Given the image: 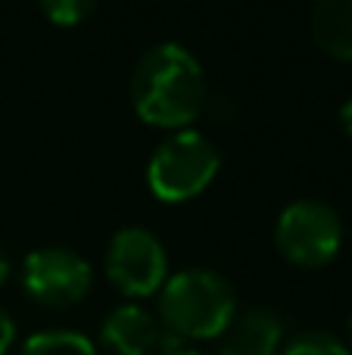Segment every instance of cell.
Segmentation results:
<instances>
[{
  "label": "cell",
  "mask_w": 352,
  "mask_h": 355,
  "mask_svg": "<svg viewBox=\"0 0 352 355\" xmlns=\"http://www.w3.org/2000/svg\"><path fill=\"white\" fill-rule=\"evenodd\" d=\"M131 103L143 122L184 131L206 110L203 66L181 44H156L134 66Z\"/></svg>",
  "instance_id": "6da1fadb"
},
{
  "label": "cell",
  "mask_w": 352,
  "mask_h": 355,
  "mask_svg": "<svg viewBox=\"0 0 352 355\" xmlns=\"http://www.w3.org/2000/svg\"><path fill=\"white\" fill-rule=\"evenodd\" d=\"M237 300L231 284L209 268H184L159 290V321L181 340H212L231 327Z\"/></svg>",
  "instance_id": "7a4b0ae2"
},
{
  "label": "cell",
  "mask_w": 352,
  "mask_h": 355,
  "mask_svg": "<svg viewBox=\"0 0 352 355\" xmlns=\"http://www.w3.org/2000/svg\"><path fill=\"white\" fill-rule=\"evenodd\" d=\"M218 166L222 156L215 144L200 131L184 128L159 144L147 166V184L162 202H184L209 187Z\"/></svg>",
  "instance_id": "3957f363"
},
{
  "label": "cell",
  "mask_w": 352,
  "mask_h": 355,
  "mask_svg": "<svg viewBox=\"0 0 352 355\" xmlns=\"http://www.w3.org/2000/svg\"><path fill=\"white\" fill-rule=\"evenodd\" d=\"M274 240L281 256L299 268L328 265L343 243L340 215L318 200H297L278 215Z\"/></svg>",
  "instance_id": "277c9868"
},
{
  "label": "cell",
  "mask_w": 352,
  "mask_h": 355,
  "mask_svg": "<svg viewBox=\"0 0 352 355\" xmlns=\"http://www.w3.org/2000/svg\"><path fill=\"white\" fill-rule=\"evenodd\" d=\"M106 275L125 296H153L168 275V259L159 237L147 227H122L106 250Z\"/></svg>",
  "instance_id": "5b68a950"
},
{
  "label": "cell",
  "mask_w": 352,
  "mask_h": 355,
  "mask_svg": "<svg viewBox=\"0 0 352 355\" xmlns=\"http://www.w3.org/2000/svg\"><path fill=\"white\" fill-rule=\"evenodd\" d=\"M94 284V271L85 256L66 246L35 250L22 265V287L41 306H75L87 296Z\"/></svg>",
  "instance_id": "8992f818"
},
{
  "label": "cell",
  "mask_w": 352,
  "mask_h": 355,
  "mask_svg": "<svg viewBox=\"0 0 352 355\" xmlns=\"http://www.w3.org/2000/svg\"><path fill=\"white\" fill-rule=\"evenodd\" d=\"M159 337H162L159 321L143 306H134V302L112 309L106 315L103 327H100L103 346L116 355H150L159 346Z\"/></svg>",
  "instance_id": "52a82bcc"
},
{
  "label": "cell",
  "mask_w": 352,
  "mask_h": 355,
  "mask_svg": "<svg viewBox=\"0 0 352 355\" xmlns=\"http://www.w3.org/2000/svg\"><path fill=\"white\" fill-rule=\"evenodd\" d=\"M281 352V321L268 309H253L231 321L222 334L218 355H278Z\"/></svg>",
  "instance_id": "ba28073f"
},
{
  "label": "cell",
  "mask_w": 352,
  "mask_h": 355,
  "mask_svg": "<svg viewBox=\"0 0 352 355\" xmlns=\"http://www.w3.org/2000/svg\"><path fill=\"white\" fill-rule=\"evenodd\" d=\"M312 37L328 56L352 60V0H322L312 10Z\"/></svg>",
  "instance_id": "9c48e42d"
},
{
  "label": "cell",
  "mask_w": 352,
  "mask_h": 355,
  "mask_svg": "<svg viewBox=\"0 0 352 355\" xmlns=\"http://www.w3.org/2000/svg\"><path fill=\"white\" fill-rule=\"evenodd\" d=\"M22 355H97V346L75 331H41L25 340Z\"/></svg>",
  "instance_id": "30bf717a"
},
{
  "label": "cell",
  "mask_w": 352,
  "mask_h": 355,
  "mask_svg": "<svg viewBox=\"0 0 352 355\" xmlns=\"http://www.w3.org/2000/svg\"><path fill=\"white\" fill-rule=\"evenodd\" d=\"M281 355H352V352L334 334L306 331V334H299V337H293L290 343L281 349Z\"/></svg>",
  "instance_id": "8fae6325"
},
{
  "label": "cell",
  "mask_w": 352,
  "mask_h": 355,
  "mask_svg": "<svg viewBox=\"0 0 352 355\" xmlns=\"http://www.w3.org/2000/svg\"><path fill=\"white\" fill-rule=\"evenodd\" d=\"M94 10H97V6H94L91 0H44L41 3V12L53 25H60V28H72V25L85 22Z\"/></svg>",
  "instance_id": "7c38bea8"
},
{
  "label": "cell",
  "mask_w": 352,
  "mask_h": 355,
  "mask_svg": "<svg viewBox=\"0 0 352 355\" xmlns=\"http://www.w3.org/2000/svg\"><path fill=\"white\" fill-rule=\"evenodd\" d=\"M12 340H16V324H12L10 312L0 309V355H6V349L12 346Z\"/></svg>",
  "instance_id": "4fadbf2b"
},
{
  "label": "cell",
  "mask_w": 352,
  "mask_h": 355,
  "mask_svg": "<svg viewBox=\"0 0 352 355\" xmlns=\"http://www.w3.org/2000/svg\"><path fill=\"white\" fill-rule=\"evenodd\" d=\"M340 122H343V131L352 137V97L343 103V110H340Z\"/></svg>",
  "instance_id": "5bb4252c"
},
{
  "label": "cell",
  "mask_w": 352,
  "mask_h": 355,
  "mask_svg": "<svg viewBox=\"0 0 352 355\" xmlns=\"http://www.w3.org/2000/svg\"><path fill=\"white\" fill-rule=\"evenodd\" d=\"M6 281H10V259L0 252V287H3Z\"/></svg>",
  "instance_id": "9a60e30c"
},
{
  "label": "cell",
  "mask_w": 352,
  "mask_h": 355,
  "mask_svg": "<svg viewBox=\"0 0 352 355\" xmlns=\"http://www.w3.org/2000/svg\"><path fill=\"white\" fill-rule=\"evenodd\" d=\"M172 355H206V352H200V349H178V352H172Z\"/></svg>",
  "instance_id": "2e32d148"
},
{
  "label": "cell",
  "mask_w": 352,
  "mask_h": 355,
  "mask_svg": "<svg viewBox=\"0 0 352 355\" xmlns=\"http://www.w3.org/2000/svg\"><path fill=\"white\" fill-rule=\"evenodd\" d=\"M349 340H352V315H349Z\"/></svg>",
  "instance_id": "e0dca14e"
}]
</instances>
